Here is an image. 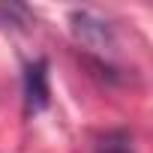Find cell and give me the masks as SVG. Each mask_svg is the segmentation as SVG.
Masks as SVG:
<instances>
[{
    "instance_id": "cell-1",
    "label": "cell",
    "mask_w": 153,
    "mask_h": 153,
    "mask_svg": "<svg viewBox=\"0 0 153 153\" xmlns=\"http://www.w3.org/2000/svg\"><path fill=\"white\" fill-rule=\"evenodd\" d=\"M51 90H48V63L45 60H33L24 66V111L27 114H39L48 108Z\"/></svg>"
},
{
    "instance_id": "cell-2",
    "label": "cell",
    "mask_w": 153,
    "mask_h": 153,
    "mask_svg": "<svg viewBox=\"0 0 153 153\" xmlns=\"http://www.w3.org/2000/svg\"><path fill=\"white\" fill-rule=\"evenodd\" d=\"M69 21H72V33L78 36L84 45L102 48V51L114 45V30H111V24H105V21L96 18L93 12H87V9H75V12L69 15Z\"/></svg>"
},
{
    "instance_id": "cell-3",
    "label": "cell",
    "mask_w": 153,
    "mask_h": 153,
    "mask_svg": "<svg viewBox=\"0 0 153 153\" xmlns=\"http://www.w3.org/2000/svg\"><path fill=\"white\" fill-rule=\"evenodd\" d=\"M102 153H129V150H126V144H120V141H105Z\"/></svg>"
}]
</instances>
